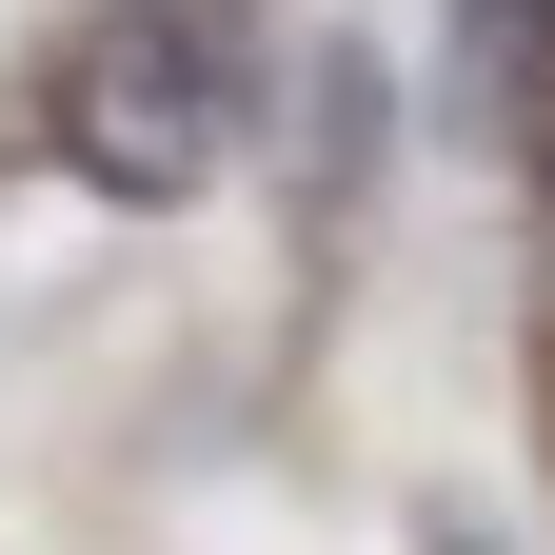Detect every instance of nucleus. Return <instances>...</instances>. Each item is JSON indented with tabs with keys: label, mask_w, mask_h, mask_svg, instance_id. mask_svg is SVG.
I'll return each instance as SVG.
<instances>
[{
	"label": "nucleus",
	"mask_w": 555,
	"mask_h": 555,
	"mask_svg": "<svg viewBox=\"0 0 555 555\" xmlns=\"http://www.w3.org/2000/svg\"><path fill=\"white\" fill-rule=\"evenodd\" d=\"M535 179H555V119H535Z\"/></svg>",
	"instance_id": "nucleus-2"
},
{
	"label": "nucleus",
	"mask_w": 555,
	"mask_h": 555,
	"mask_svg": "<svg viewBox=\"0 0 555 555\" xmlns=\"http://www.w3.org/2000/svg\"><path fill=\"white\" fill-rule=\"evenodd\" d=\"M60 179L80 198H198L238 159V119H258V0H100L80 60H60Z\"/></svg>",
	"instance_id": "nucleus-1"
}]
</instances>
